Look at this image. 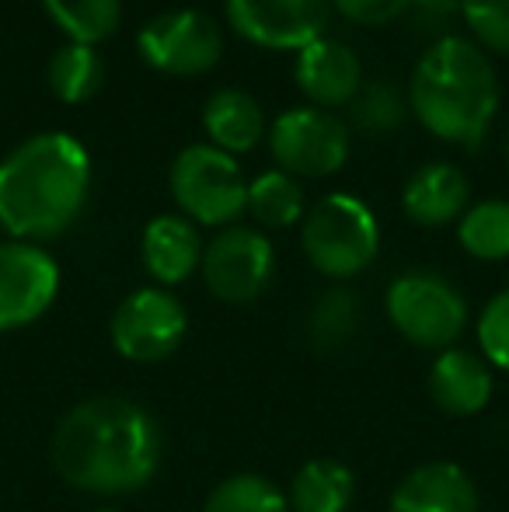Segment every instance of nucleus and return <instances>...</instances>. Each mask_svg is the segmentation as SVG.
Here are the masks:
<instances>
[{"instance_id":"nucleus-1","label":"nucleus","mask_w":509,"mask_h":512,"mask_svg":"<svg viewBox=\"0 0 509 512\" xmlns=\"http://www.w3.org/2000/svg\"><path fill=\"white\" fill-rule=\"evenodd\" d=\"M164 436L157 418L129 398H91L60 418L49 443L53 467L70 488L129 495L150 485L161 467Z\"/></svg>"},{"instance_id":"nucleus-32","label":"nucleus","mask_w":509,"mask_h":512,"mask_svg":"<svg viewBox=\"0 0 509 512\" xmlns=\"http://www.w3.org/2000/svg\"><path fill=\"white\" fill-rule=\"evenodd\" d=\"M506 157H509V140H506Z\"/></svg>"},{"instance_id":"nucleus-26","label":"nucleus","mask_w":509,"mask_h":512,"mask_svg":"<svg viewBox=\"0 0 509 512\" xmlns=\"http://www.w3.org/2000/svg\"><path fill=\"white\" fill-rule=\"evenodd\" d=\"M349 108H353V126L370 136H384V133H391V129H398L408 112L405 95H401L391 81L363 84V91L353 98Z\"/></svg>"},{"instance_id":"nucleus-15","label":"nucleus","mask_w":509,"mask_h":512,"mask_svg":"<svg viewBox=\"0 0 509 512\" xmlns=\"http://www.w3.org/2000/svg\"><path fill=\"white\" fill-rule=\"evenodd\" d=\"M391 512H478V488L461 464L433 460L401 478Z\"/></svg>"},{"instance_id":"nucleus-22","label":"nucleus","mask_w":509,"mask_h":512,"mask_svg":"<svg viewBox=\"0 0 509 512\" xmlns=\"http://www.w3.org/2000/svg\"><path fill=\"white\" fill-rule=\"evenodd\" d=\"M360 321H363V307H360V297L346 286H335V290L321 293L314 300V307L307 310V338H311L314 349L321 352H335L342 345H349L360 331Z\"/></svg>"},{"instance_id":"nucleus-5","label":"nucleus","mask_w":509,"mask_h":512,"mask_svg":"<svg viewBox=\"0 0 509 512\" xmlns=\"http://www.w3.org/2000/svg\"><path fill=\"white\" fill-rule=\"evenodd\" d=\"M171 196L196 227H227L248 213V178L213 143H192L171 161Z\"/></svg>"},{"instance_id":"nucleus-14","label":"nucleus","mask_w":509,"mask_h":512,"mask_svg":"<svg viewBox=\"0 0 509 512\" xmlns=\"http://www.w3.org/2000/svg\"><path fill=\"white\" fill-rule=\"evenodd\" d=\"M203 237L199 227L182 213H164L143 227L140 255L150 279L157 286H178L192 279V272L203 265Z\"/></svg>"},{"instance_id":"nucleus-11","label":"nucleus","mask_w":509,"mask_h":512,"mask_svg":"<svg viewBox=\"0 0 509 512\" xmlns=\"http://www.w3.org/2000/svg\"><path fill=\"white\" fill-rule=\"evenodd\" d=\"M231 28L258 49H307L328 32L332 0H224Z\"/></svg>"},{"instance_id":"nucleus-17","label":"nucleus","mask_w":509,"mask_h":512,"mask_svg":"<svg viewBox=\"0 0 509 512\" xmlns=\"http://www.w3.org/2000/svg\"><path fill=\"white\" fill-rule=\"evenodd\" d=\"M429 398L447 415H478L492 398V370L468 349H443L429 370Z\"/></svg>"},{"instance_id":"nucleus-25","label":"nucleus","mask_w":509,"mask_h":512,"mask_svg":"<svg viewBox=\"0 0 509 512\" xmlns=\"http://www.w3.org/2000/svg\"><path fill=\"white\" fill-rule=\"evenodd\" d=\"M203 512H290V499L262 474H234L213 488Z\"/></svg>"},{"instance_id":"nucleus-21","label":"nucleus","mask_w":509,"mask_h":512,"mask_svg":"<svg viewBox=\"0 0 509 512\" xmlns=\"http://www.w3.org/2000/svg\"><path fill=\"white\" fill-rule=\"evenodd\" d=\"M49 21L81 46H102L123 18V0H42Z\"/></svg>"},{"instance_id":"nucleus-23","label":"nucleus","mask_w":509,"mask_h":512,"mask_svg":"<svg viewBox=\"0 0 509 512\" xmlns=\"http://www.w3.org/2000/svg\"><path fill=\"white\" fill-rule=\"evenodd\" d=\"M248 213L255 223L272 230L293 227L307 216L304 185L286 171H262L255 182H248Z\"/></svg>"},{"instance_id":"nucleus-3","label":"nucleus","mask_w":509,"mask_h":512,"mask_svg":"<svg viewBox=\"0 0 509 512\" xmlns=\"http://www.w3.org/2000/svg\"><path fill=\"white\" fill-rule=\"evenodd\" d=\"M408 108L436 140L482 143L499 115V77L489 53L461 35L433 42L412 70Z\"/></svg>"},{"instance_id":"nucleus-27","label":"nucleus","mask_w":509,"mask_h":512,"mask_svg":"<svg viewBox=\"0 0 509 512\" xmlns=\"http://www.w3.org/2000/svg\"><path fill=\"white\" fill-rule=\"evenodd\" d=\"M461 18L471 42L485 53L509 56V0H461Z\"/></svg>"},{"instance_id":"nucleus-19","label":"nucleus","mask_w":509,"mask_h":512,"mask_svg":"<svg viewBox=\"0 0 509 512\" xmlns=\"http://www.w3.org/2000/svg\"><path fill=\"white\" fill-rule=\"evenodd\" d=\"M356 495V478L339 460H307L290 481L293 512H346Z\"/></svg>"},{"instance_id":"nucleus-9","label":"nucleus","mask_w":509,"mask_h":512,"mask_svg":"<svg viewBox=\"0 0 509 512\" xmlns=\"http://www.w3.org/2000/svg\"><path fill=\"white\" fill-rule=\"evenodd\" d=\"M189 317L178 297L164 286H143L133 290L116 307L109 324L112 345L129 363H161L185 342Z\"/></svg>"},{"instance_id":"nucleus-2","label":"nucleus","mask_w":509,"mask_h":512,"mask_svg":"<svg viewBox=\"0 0 509 512\" xmlns=\"http://www.w3.org/2000/svg\"><path fill=\"white\" fill-rule=\"evenodd\" d=\"M91 157L70 133H35L0 161V227L14 241H53L84 213Z\"/></svg>"},{"instance_id":"nucleus-20","label":"nucleus","mask_w":509,"mask_h":512,"mask_svg":"<svg viewBox=\"0 0 509 512\" xmlns=\"http://www.w3.org/2000/svg\"><path fill=\"white\" fill-rule=\"evenodd\" d=\"M46 81H49V91H53L63 105H81L102 88L105 63L95 46L67 42V46H60L49 56Z\"/></svg>"},{"instance_id":"nucleus-8","label":"nucleus","mask_w":509,"mask_h":512,"mask_svg":"<svg viewBox=\"0 0 509 512\" xmlns=\"http://www.w3.org/2000/svg\"><path fill=\"white\" fill-rule=\"evenodd\" d=\"M140 56L168 77H199L213 70L224 56V32L203 11L178 7L150 18L140 28Z\"/></svg>"},{"instance_id":"nucleus-28","label":"nucleus","mask_w":509,"mask_h":512,"mask_svg":"<svg viewBox=\"0 0 509 512\" xmlns=\"http://www.w3.org/2000/svg\"><path fill=\"white\" fill-rule=\"evenodd\" d=\"M478 345L489 366L509 373V290L496 293L478 317Z\"/></svg>"},{"instance_id":"nucleus-7","label":"nucleus","mask_w":509,"mask_h":512,"mask_svg":"<svg viewBox=\"0 0 509 512\" xmlns=\"http://www.w3.org/2000/svg\"><path fill=\"white\" fill-rule=\"evenodd\" d=\"M269 150L279 171L293 178H328L349 157V129L325 108H286L269 126Z\"/></svg>"},{"instance_id":"nucleus-24","label":"nucleus","mask_w":509,"mask_h":512,"mask_svg":"<svg viewBox=\"0 0 509 512\" xmlns=\"http://www.w3.org/2000/svg\"><path fill=\"white\" fill-rule=\"evenodd\" d=\"M457 241L471 258L482 262H503L509 258V203L506 199H485L468 206L457 223Z\"/></svg>"},{"instance_id":"nucleus-29","label":"nucleus","mask_w":509,"mask_h":512,"mask_svg":"<svg viewBox=\"0 0 509 512\" xmlns=\"http://www.w3.org/2000/svg\"><path fill=\"white\" fill-rule=\"evenodd\" d=\"M461 14V0H412L405 21L415 35H426V39H447L450 21Z\"/></svg>"},{"instance_id":"nucleus-10","label":"nucleus","mask_w":509,"mask_h":512,"mask_svg":"<svg viewBox=\"0 0 509 512\" xmlns=\"http://www.w3.org/2000/svg\"><path fill=\"white\" fill-rule=\"evenodd\" d=\"M203 283L224 304H252L262 297L276 272L269 237L252 227H227L203 251Z\"/></svg>"},{"instance_id":"nucleus-6","label":"nucleus","mask_w":509,"mask_h":512,"mask_svg":"<svg viewBox=\"0 0 509 512\" xmlns=\"http://www.w3.org/2000/svg\"><path fill=\"white\" fill-rule=\"evenodd\" d=\"M387 317L405 342L419 349H454L468 328V300L436 272H405L387 286Z\"/></svg>"},{"instance_id":"nucleus-4","label":"nucleus","mask_w":509,"mask_h":512,"mask_svg":"<svg viewBox=\"0 0 509 512\" xmlns=\"http://www.w3.org/2000/svg\"><path fill=\"white\" fill-rule=\"evenodd\" d=\"M300 244L321 276L353 279L381 251V227L363 199L332 192L300 220Z\"/></svg>"},{"instance_id":"nucleus-16","label":"nucleus","mask_w":509,"mask_h":512,"mask_svg":"<svg viewBox=\"0 0 509 512\" xmlns=\"http://www.w3.org/2000/svg\"><path fill=\"white\" fill-rule=\"evenodd\" d=\"M471 185L457 164L433 161L422 164L412 178L405 182L401 192V206L405 216L419 227H447V223L461 220L468 209Z\"/></svg>"},{"instance_id":"nucleus-12","label":"nucleus","mask_w":509,"mask_h":512,"mask_svg":"<svg viewBox=\"0 0 509 512\" xmlns=\"http://www.w3.org/2000/svg\"><path fill=\"white\" fill-rule=\"evenodd\" d=\"M60 293V265L28 241L0 244V331L39 321Z\"/></svg>"},{"instance_id":"nucleus-31","label":"nucleus","mask_w":509,"mask_h":512,"mask_svg":"<svg viewBox=\"0 0 509 512\" xmlns=\"http://www.w3.org/2000/svg\"><path fill=\"white\" fill-rule=\"evenodd\" d=\"M95 512H116V509H95Z\"/></svg>"},{"instance_id":"nucleus-13","label":"nucleus","mask_w":509,"mask_h":512,"mask_svg":"<svg viewBox=\"0 0 509 512\" xmlns=\"http://www.w3.org/2000/svg\"><path fill=\"white\" fill-rule=\"evenodd\" d=\"M297 77L300 95L307 98L314 108H339V105H353V98L363 91V63L346 42L328 39L321 35L318 42H311L307 49L297 53Z\"/></svg>"},{"instance_id":"nucleus-18","label":"nucleus","mask_w":509,"mask_h":512,"mask_svg":"<svg viewBox=\"0 0 509 512\" xmlns=\"http://www.w3.org/2000/svg\"><path fill=\"white\" fill-rule=\"evenodd\" d=\"M203 129L210 143L224 154H248L269 136L262 105L241 88H220L203 105Z\"/></svg>"},{"instance_id":"nucleus-30","label":"nucleus","mask_w":509,"mask_h":512,"mask_svg":"<svg viewBox=\"0 0 509 512\" xmlns=\"http://www.w3.org/2000/svg\"><path fill=\"white\" fill-rule=\"evenodd\" d=\"M332 7L353 25H387L394 18H405L412 0H332Z\"/></svg>"}]
</instances>
